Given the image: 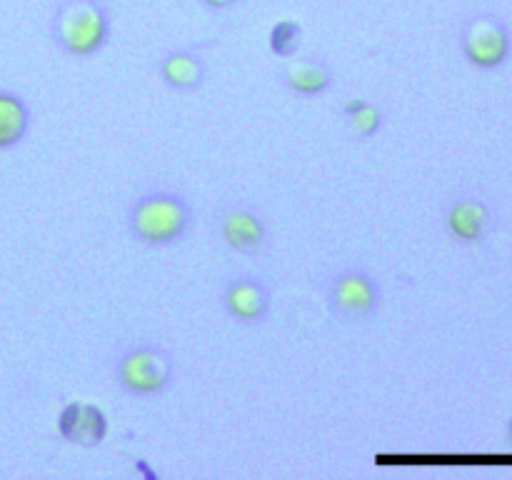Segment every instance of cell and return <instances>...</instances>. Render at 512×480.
Returning a JSON list of instances; mask_svg holds the SVG:
<instances>
[{
  "instance_id": "cell-1",
  "label": "cell",
  "mask_w": 512,
  "mask_h": 480,
  "mask_svg": "<svg viewBox=\"0 0 512 480\" xmlns=\"http://www.w3.org/2000/svg\"><path fill=\"white\" fill-rule=\"evenodd\" d=\"M193 228V208L188 200L170 190L145 193L130 205L128 230L140 245L165 248L188 235Z\"/></svg>"
},
{
  "instance_id": "cell-2",
  "label": "cell",
  "mask_w": 512,
  "mask_h": 480,
  "mask_svg": "<svg viewBox=\"0 0 512 480\" xmlns=\"http://www.w3.org/2000/svg\"><path fill=\"white\" fill-rule=\"evenodd\" d=\"M110 13L100 0H63L50 20L55 45L70 58H93L110 40Z\"/></svg>"
},
{
  "instance_id": "cell-3",
  "label": "cell",
  "mask_w": 512,
  "mask_h": 480,
  "mask_svg": "<svg viewBox=\"0 0 512 480\" xmlns=\"http://www.w3.org/2000/svg\"><path fill=\"white\" fill-rule=\"evenodd\" d=\"M173 355L155 343L130 345L115 363V380L135 398H153L173 383Z\"/></svg>"
},
{
  "instance_id": "cell-4",
  "label": "cell",
  "mask_w": 512,
  "mask_h": 480,
  "mask_svg": "<svg viewBox=\"0 0 512 480\" xmlns=\"http://www.w3.org/2000/svg\"><path fill=\"white\" fill-rule=\"evenodd\" d=\"M460 48L465 60L478 70H498L508 63L512 40L510 30L498 15L480 13L473 15L463 25L460 33Z\"/></svg>"
},
{
  "instance_id": "cell-5",
  "label": "cell",
  "mask_w": 512,
  "mask_h": 480,
  "mask_svg": "<svg viewBox=\"0 0 512 480\" xmlns=\"http://www.w3.org/2000/svg\"><path fill=\"white\" fill-rule=\"evenodd\" d=\"M328 303L340 318H370V315L378 313L380 303H383V290H380V283L368 270L350 268L330 280Z\"/></svg>"
},
{
  "instance_id": "cell-6",
  "label": "cell",
  "mask_w": 512,
  "mask_h": 480,
  "mask_svg": "<svg viewBox=\"0 0 512 480\" xmlns=\"http://www.w3.org/2000/svg\"><path fill=\"white\" fill-rule=\"evenodd\" d=\"M273 295L255 275H238L223 290V308L233 320L243 325H258L268 318Z\"/></svg>"
},
{
  "instance_id": "cell-7",
  "label": "cell",
  "mask_w": 512,
  "mask_h": 480,
  "mask_svg": "<svg viewBox=\"0 0 512 480\" xmlns=\"http://www.w3.org/2000/svg\"><path fill=\"white\" fill-rule=\"evenodd\" d=\"M218 233L220 240L235 253L255 255L268 243V228H265L263 218L255 210L243 208V205L228 208L220 215Z\"/></svg>"
},
{
  "instance_id": "cell-8",
  "label": "cell",
  "mask_w": 512,
  "mask_h": 480,
  "mask_svg": "<svg viewBox=\"0 0 512 480\" xmlns=\"http://www.w3.org/2000/svg\"><path fill=\"white\" fill-rule=\"evenodd\" d=\"M490 208L480 198H460L445 210V230L460 245L483 243L490 230Z\"/></svg>"
},
{
  "instance_id": "cell-9",
  "label": "cell",
  "mask_w": 512,
  "mask_h": 480,
  "mask_svg": "<svg viewBox=\"0 0 512 480\" xmlns=\"http://www.w3.org/2000/svg\"><path fill=\"white\" fill-rule=\"evenodd\" d=\"M158 75L175 93H195L203 88L208 70L195 50L180 48L163 55V60L158 63Z\"/></svg>"
},
{
  "instance_id": "cell-10",
  "label": "cell",
  "mask_w": 512,
  "mask_h": 480,
  "mask_svg": "<svg viewBox=\"0 0 512 480\" xmlns=\"http://www.w3.org/2000/svg\"><path fill=\"white\" fill-rule=\"evenodd\" d=\"M283 80L285 85H288V90H293L295 95L315 98V95L328 93L335 75H333V68H330L325 60L305 58V60H295V63H290L288 68H285Z\"/></svg>"
},
{
  "instance_id": "cell-11",
  "label": "cell",
  "mask_w": 512,
  "mask_h": 480,
  "mask_svg": "<svg viewBox=\"0 0 512 480\" xmlns=\"http://www.w3.org/2000/svg\"><path fill=\"white\" fill-rule=\"evenodd\" d=\"M30 130V108L20 95L0 90V150L23 143Z\"/></svg>"
},
{
  "instance_id": "cell-12",
  "label": "cell",
  "mask_w": 512,
  "mask_h": 480,
  "mask_svg": "<svg viewBox=\"0 0 512 480\" xmlns=\"http://www.w3.org/2000/svg\"><path fill=\"white\" fill-rule=\"evenodd\" d=\"M108 415L100 405L95 403H80L78 423H75L70 443L80 445V448H98L105 438H108Z\"/></svg>"
},
{
  "instance_id": "cell-13",
  "label": "cell",
  "mask_w": 512,
  "mask_h": 480,
  "mask_svg": "<svg viewBox=\"0 0 512 480\" xmlns=\"http://www.w3.org/2000/svg\"><path fill=\"white\" fill-rule=\"evenodd\" d=\"M343 118L348 120V128L353 138L370 140L383 128V110L365 98H353L343 105Z\"/></svg>"
},
{
  "instance_id": "cell-14",
  "label": "cell",
  "mask_w": 512,
  "mask_h": 480,
  "mask_svg": "<svg viewBox=\"0 0 512 480\" xmlns=\"http://www.w3.org/2000/svg\"><path fill=\"white\" fill-rule=\"evenodd\" d=\"M303 45V28L295 20H278L268 33L270 53L278 58H295Z\"/></svg>"
},
{
  "instance_id": "cell-15",
  "label": "cell",
  "mask_w": 512,
  "mask_h": 480,
  "mask_svg": "<svg viewBox=\"0 0 512 480\" xmlns=\"http://www.w3.org/2000/svg\"><path fill=\"white\" fill-rule=\"evenodd\" d=\"M78 413H80L78 400H70V403H65L58 413V435L63 440H68V443H70V435H73L75 423H78Z\"/></svg>"
},
{
  "instance_id": "cell-16",
  "label": "cell",
  "mask_w": 512,
  "mask_h": 480,
  "mask_svg": "<svg viewBox=\"0 0 512 480\" xmlns=\"http://www.w3.org/2000/svg\"><path fill=\"white\" fill-rule=\"evenodd\" d=\"M200 3L210 10H228L233 8V5H238L240 0H200Z\"/></svg>"
},
{
  "instance_id": "cell-17",
  "label": "cell",
  "mask_w": 512,
  "mask_h": 480,
  "mask_svg": "<svg viewBox=\"0 0 512 480\" xmlns=\"http://www.w3.org/2000/svg\"><path fill=\"white\" fill-rule=\"evenodd\" d=\"M135 470H140V473H145L150 480L158 478V473H155V470H148V465H145V460H138V468H135Z\"/></svg>"
},
{
  "instance_id": "cell-18",
  "label": "cell",
  "mask_w": 512,
  "mask_h": 480,
  "mask_svg": "<svg viewBox=\"0 0 512 480\" xmlns=\"http://www.w3.org/2000/svg\"><path fill=\"white\" fill-rule=\"evenodd\" d=\"M508 438L512 440V415H510V420H508Z\"/></svg>"
}]
</instances>
